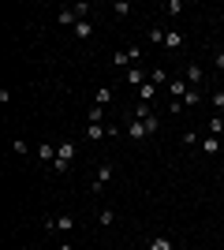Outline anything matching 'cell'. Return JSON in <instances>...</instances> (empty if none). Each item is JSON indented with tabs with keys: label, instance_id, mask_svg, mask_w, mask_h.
Masks as SVG:
<instances>
[{
	"label": "cell",
	"instance_id": "6da1fadb",
	"mask_svg": "<svg viewBox=\"0 0 224 250\" xmlns=\"http://www.w3.org/2000/svg\"><path fill=\"white\" fill-rule=\"evenodd\" d=\"M75 153H79V146H75L71 138H64L60 146H56V161H53V172H67L75 161Z\"/></svg>",
	"mask_w": 224,
	"mask_h": 250
},
{
	"label": "cell",
	"instance_id": "7a4b0ae2",
	"mask_svg": "<svg viewBox=\"0 0 224 250\" xmlns=\"http://www.w3.org/2000/svg\"><path fill=\"white\" fill-rule=\"evenodd\" d=\"M112 176H116V165H112V161H101V165H97V176H94V190H105L108 183H112Z\"/></svg>",
	"mask_w": 224,
	"mask_h": 250
},
{
	"label": "cell",
	"instance_id": "3957f363",
	"mask_svg": "<svg viewBox=\"0 0 224 250\" xmlns=\"http://www.w3.org/2000/svg\"><path fill=\"white\" fill-rule=\"evenodd\" d=\"M90 142H101V138H108V124H86V131H82Z\"/></svg>",
	"mask_w": 224,
	"mask_h": 250
},
{
	"label": "cell",
	"instance_id": "277c9868",
	"mask_svg": "<svg viewBox=\"0 0 224 250\" xmlns=\"http://www.w3.org/2000/svg\"><path fill=\"white\" fill-rule=\"evenodd\" d=\"M127 138H135V142H142V138H149V127L142 124V120H131V124H127Z\"/></svg>",
	"mask_w": 224,
	"mask_h": 250
},
{
	"label": "cell",
	"instance_id": "5b68a950",
	"mask_svg": "<svg viewBox=\"0 0 224 250\" xmlns=\"http://www.w3.org/2000/svg\"><path fill=\"white\" fill-rule=\"evenodd\" d=\"M191 86H187V79H168V94H172V101H183V94H187Z\"/></svg>",
	"mask_w": 224,
	"mask_h": 250
},
{
	"label": "cell",
	"instance_id": "8992f818",
	"mask_svg": "<svg viewBox=\"0 0 224 250\" xmlns=\"http://www.w3.org/2000/svg\"><path fill=\"white\" fill-rule=\"evenodd\" d=\"M127 83H131V86H139V90H142V86L149 83V75L142 71V67H131V71H127Z\"/></svg>",
	"mask_w": 224,
	"mask_h": 250
},
{
	"label": "cell",
	"instance_id": "52a82bcc",
	"mask_svg": "<svg viewBox=\"0 0 224 250\" xmlns=\"http://www.w3.org/2000/svg\"><path fill=\"white\" fill-rule=\"evenodd\" d=\"M202 67H198V63H191V67H187V75H183V79H187V86H194V90H198V83H202Z\"/></svg>",
	"mask_w": 224,
	"mask_h": 250
},
{
	"label": "cell",
	"instance_id": "ba28073f",
	"mask_svg": "<svg viewBox=\"0 0 224 250\" xmlns=\"http://www.w3.org/2000/svg\"><path fill=\"white\" fill-rule=\"evenodd\" d=\"M217 149H221V138H217V135H205V138H202V153H205V157H213Z\"/></svg>",
	"mask_w": 224,
	"mask_h": 250
},
{
	"label": "cell",
	"instance_id": "9c48e42d",
	"mask_svg": "<svg viewBox=\"0 0 224 250\" xmlns=\"http://www.w3.org/2000/svg\"><path fill=\"white\" fill-rule=\"evenodd\" d=\"M97 224H101V228H112V224H116V209H101V213H97Z\"/></svg>",
	"mask_w": 224,
	"mask_h": 250
},
{
	"label": "cell",
	"instance_id": "30bf717a",
	"mask_svg": "<svg viewBox=\"0 0 224 250\" xmlns=\"http://www.w3.org/2000/svg\"><path fill=\"white\" fill-rule=\"evenodd\" d=\"M146 250H172V239H168V235H153Z\"/></svg>",
	"mask_w": 224,
	"mask_h": 250
},
{
	"label": "cell",
	"instance_id": "8fae6325",
	"mask_svg": "<svg viewBox=\"0 0 224 250\" xmlns=\"http://www.w3.org/2000/svg\"><path fill=\"white\" fill-rule=\"evenodd\" d=\"M38 157H41V161H56V146L53 142H41V146H38Z\"/></svg>",
	"mask_w": 224,
	"mask_h": 250
},
{
	"label": "cell",
	"instance_id": "7c38bea8",
	"mask_svg": "<svg viewBox=\"0 0 224 250\" xmlns=\"http://www.w3.org/2000/svg\"><path fill=\"white\" fill-rule=\"evenodd\" d=\"M90 34H94V22H90V19H82L79 26H75V38H82V42L90 38Z\"/></svg>",
	"mask_w": 224,
	"mask_h": 250
},
{
	"label": "cell",
	"instance_id": "4fadbf2b",
	"mask_svg": "<svg viewBox=\"0 0 224 250\" xmlns=\"http://www.w3.org/2000/svg\"><path fill=\"white\" fill-rule=\"evenodd\" d=\"M183 45V34L180 30H168V38H164V49H180Z\"/></svg>",
	"mask_w": 224,
	"mask_h": 250
},
{
	"label": "cell",
	"instance_id": "5bb4252c",
	"mask_svg": "<svg viewBox=\"0 0 224 250\" xmlns=\"http://www.w3.org/2000/svg\"><path fill=\"white\" fill-rule=\"evenodd\" d=\"M221 131H224V116H217V112H213V120H209V135L221 138Z\"/></svg>",
	"mask_w": 224,
	"mask_h": 250
},
{
	"label": "cell",
	"instance_id": "9a60e30c",
	"mask_svg": "<svg viewBox=\"0 0 224 250\" xmlns=\"http://www.w3.org/2000/svg\"><path fill=\"white\" fill-rule=\"evenodd\" d=\"M71 228H75V217H56V231H64V235H67Z\"/></svg>",
	"mask_w": 224,
	"mask_h": 250
},
{
	"label": "cell",
	"instance_id": "2e32d148",
	"mask_svg": "<svg viewBox=\"0 0 224 250\" xmlns=\"http://www.w3.org/2000/svg\"><path fill=\"white\" fill-rule=\"evenodd\" d=\"M86 116H90V124H105V108H101V104H94Z\"/></svg>",
	"mask_w": 224,
	"mask_h": 250
},
{
	"label": "cell",
	"instance_id": "e0dca14e",
	"mask_svg": "<svg viewBox=\"0 0 224 250\" xmlns=\"http://www.w3.org/2000/svg\"><path fill=\"white\" fill-rule=\"evenodd\" d=\"M108 101H112V86H101V90H97V104H101V108H105Z\"/></svg>",
	"mask_w": 224,
	"mask_h": 250
},
{
	"label": "cell",
	"instance_id": "ac0fdd59",
	"mask_svg": "<svg viewBox=\"0 0 224 250\" xmlns=\"http://www.w3.org/2000/svg\"><path fill=\"white\" fill-rule=\"evenodd\" d=\"M164 38H168V30H161V26L149 30V42H153V45H164Z\"/></svg>",
	"mask_w": 224,
	"mask_h": 250
},
{
	"label": "cell",
	"instance_id": "d6986e66",
	"mask_svg": "<svg viewBox=\"0 0 224 250\" xmlns=\"http://www.w3.org/2000/svg\"><path fill=\"white\" fill-rule=\"evenodd\" d=\"M153 94H157V86H153V83H146V86L139 90V101H146V104H149V97H153Z\"/></svg>",
	"mask_w": 224,
	"mask_h": 250
},
{
	"label": "cell",
	"instance_id": "ffe728a7",
	"mask_svg": "<svg viewBox=\"0 0 224 250\" xmlns=\"http://www.w3.org/2000/svg\"><path fill=\"white\" fill-rule=\"evenodd\" d=\"M142 124H146V127H149V135H157V131H161V124H157V112H149V116H146V120H142Z\"/></svg>",
	"mask_w": 224,
	"mask_h": 250
},
{
	"label": "cell",
	"instance_id": "44dd1931",
	"mask_svg": "<svg viewBox=\"0 0 224 250\" xmlns=\"http://www.w3.org/2000/svg\"><path fill=\"white\" fill-rule=\"evenodd\" d=\"M149 83H153V86H164V83H168V71H149Z\"/></svg>",
	"mask_w": 224,
	"mask_h": 250
},
{
	"label": "cell",
	"instance_id": "7402d4cb",
	"mask_svg": "<svg viewBox=\"0 0 224 250\" xmlns=\"http://www.w3.org/2000/svg\"><path fill=\"white\" fill-rule=\"evenodd\" d=\"M112 63H116V67H127V63H131V56H127V49H120V52H116V56H112Z\"/></svg>",
	"mask_w": 224,
	"mask_h": 250
},
{
	"label": "cell",
	"instance_id": "603a6c76",
	"mask_svg": "<svg viewBox=\"0 0 224 250\" xmlns=\"http://www.w3.org/2000/svg\"><path fill=\"white\" fill-rule=\"evenodd\" d=\"M180 11H183L180 0H168V4H164V15H180Z\"/></svg>",
	"mask_w": 224,
	"mask_h": 250
},
{
	"label": "cell",
	"instance_id": "cb8c5ba5",
	"mask_svg": "<svg viewBox=\"0 0 224 250\" xmlns=\"http://www.w3.org/2000/svg\"><path fill=\"white\" fill-rule=\"evenodd\" d=\"M11 149H15V153H19V157H26V153H30V146H26L22 138H15V142H11Z\"/></svg>",
	"mask_w": 224,
	"mask_h": 250
},
{
	"label": "cell",
	"instance_id": "d4e9b609",
	"mask_svg": "<svg viewBox=\"0 0 224 250\" xmlns=\"http://www.w3.org/2000/svg\"><path fill=\"white\" fill-rule=\"evenodd\" d=\"M183 101H187V104H198V101H202V94H198V90H194V86H191V90L183 94Z\"/></svg>",
	"mask_w": 224,
	"mask_h": 250
},
{
	"label": "cell",
	"instance_id": "484cf974",
	"mask_svg": "<svg viewBox=\"0 0 224 250\" xmlns=\"http://www.w3.org/2000/svg\"><path fill=\"white\" fill-rule=\"evenodd\" d=\"M213 108H217V116H224V94H221V90L213 94Z\"/></svg>",
	"mask_w": 224,
	"mask_h": 250
},
{
	"label": "cell",
	"instance_id": "4316f807",
	"mask_svg": "<svg viewBox=\"0 0 224 250\" xmlns=\"http://www.w3.org/2000/svg\"><path fill=\"white\" fill-rule=\"evenodd\" d=\"M127 56H131V63H139L142 60V49H139V45H127Z\"/></svg>",
	"mask_w": 224,
	"mask_h": 250
},
{
	"label": "cell",
	"instance_id": "83f0119b",
	"mask_svg": "<svg viewBox=\"0 0 224 250\" xmlns=\"http://www.w3.org/2000/svg\"><path fill=\"white\" fill-rule=\"evenodd\" d=\"M198 142V131H183V146H194Z\"/></svg>",
	"mask_w": 224,
	"mask_h": 250
},
{
	"label": "cell",
	"instance_id": "f1b7e54d",
	"mask_svg": "<svg viewBox=\"0 0 224 250\" xmlns=\"http://www.w3.org/2000/svg\"><path fill=\"white\" fill-rule=\"evenodd\" d=\"M112 11H116V15H127V11H131V4H123V0H116V4H112Z\"/></svg>",
	"mask_w": 224,
	"mask_h": 250
},
{
	"label": "cell",
	"instance_id": "f546056e",
	"mask_svg": "<svg viewBox=\"0 0 224 250\" xmlns=\"http://www.w3.org/2000/svg\"><path fill=\"white\" fill-rule=\"evenodd\" d=\"M217 71H224V52H217Z\"/></svg>",
	"mask_w": 224,
	"mask_h": 250
},
{
	"label": "cell",
	"instance_id": "4dcf8cb0",
	"mask_svg": "<svg viewBox=\"0 0 224 250\" xmlns=\"http://www.w3.org/2000/svg\"><path fill=\"white\" fill-rule=\"evenodd\" d=\"M56 250H75V247H71V243H60V247H56Z\"/></svg>",
	"mask_w": 224,
	"mask_h": 250
}]
</instances>
